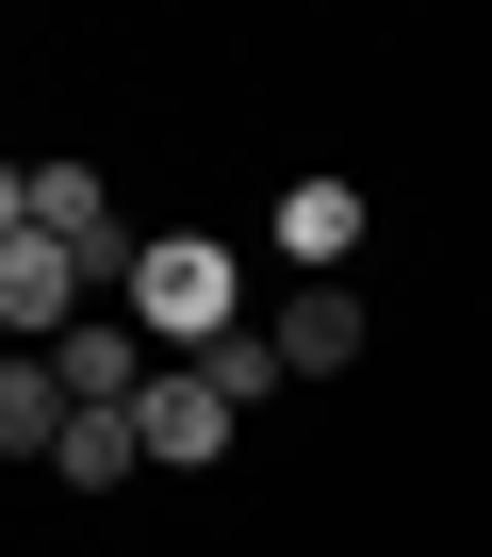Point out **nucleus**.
<instances>
[{"label":"nucleus","instance_id":"1","mask_svg":"<svg viewBox=\"0 0 492 557\" xmlns=\"http://www.w3.org/2000/svg\"><path fill=\"white\" fill-rule=\"evenodd\" d=\"M132 329L148 345H181V361H213L246 312H230V246L213 230H148V262H132Z\"/></svg>","mask_w":492,"mask_h":557},{"label":"nucleus","instance_id":"2","mask_svg":"<svg viewBox=\"0 0 492 557\" xmlns=\"http://www.w3.org/2000/svg\"><path fill=\"white\" fill-rule=\"evenodd\" d=\"M50 377H66V410H132L164 361H148V329H132V312H83V329L50 345Z\"/></svg>","mask_w":492,"mask_h":557},{"label":"nucleus","instance_id":"3","mask_svg":"<svg viewBox=\"0 0 492 557\" xmlns=\"http://www.w3.org/2000/svg\"><path fill=\"white\" fill-rule=\"evenodd\" d=\"M132 426H148V459H181V475H197V459H230V426H246V410H230L197 361H164V377L132 394Z\"/></svg>","mask_w":492,"mask_h":557},{"label":"nucleus","instance_id":"4","mask_svg":"<svg viewBox=\"0 0 492 557\" xmlns=\"http://www.w3.org/2000/svg\"><path fill=\"white\" fill-rule=\"evenodd\" d=\"M0 329H34V345H66V329H83V262H66L50 230L0 246Z\"/></svg>","mask_w":492,"mask_h":557},{"label":"nucleus","instance_id":"5","mask_svg":"<svg viewBox=\"0 0 492 557\" xmlns=\"http://www.w3.org/2000/svg\"><path fill=\"white\" fill-rule=\"evenodd\" d=\"M345 246H361V181H280V262L345 278Z\"/></svg>","mask_w":492,"mask_h":557},{"label":"nucleus","instance_id":"6","mask_svg":"<svg viewBox=\"0 0 492 557\" xmlns=\"http://www.w3.org/2000/svg\"><path fill=\"white\" fill-rule=\"evenodd\" d=\"M280 361L296 377H345L361 361V296H345V278H296V296H280Z\"/></svg>","mask_w":492,"mask_h":557},{"label":"nucleus","instance_id":"7","mask_svg":"<svg viewBox=\"0 0 492 557\" xmlns=\"http://www.w3.org/2000/svg\"><path fill=\"white\" fill-rule=\"evenodd\" d=\"M66 443V377H50V345H0V459H50Z\"/></svg>","mask_w":492,"mask_h":557},{"label":"nucleus","instance_id":"8","mask_svg":"<svg viewBox=\"0 0 492 557\" xmlns=\"http://www.w3.org/2000/svg\"><path fill=\"white\" fill-rule=\"evenodd\" d=\"M132 459H148V426H132V410H66V443H50V475H66V492H115Z\"/></svg>","mask_w":492,"mask_h":557},{"label":"nucleus","instance_id":"9","mask_svg":"<svg viewBox=\"0 0 492 557\" xmlns=\"http://www.w3.org/2000/svg\"><path fill=\"white\" fill-rule=\"evenodd\" d=\"M197 377H213V394H230V410H263V394H280V377H296V361H280V329H230V345H213V361H197Z\"/></svg>","mask_w":492,"mask_h":557},{"label":"nucleus","instance_id":"10","mask_svg":"<svg viewBox=\"0 0 492 557\" xmlns=\"http://www.w3.org/2000/svg\"><path fill=\"white\" fill-rule=\"evenodd\" d=\"M34 230V164H0V246H17Z\"/></svg>","mask_w":492,"mask_h":557}]
</instances>
